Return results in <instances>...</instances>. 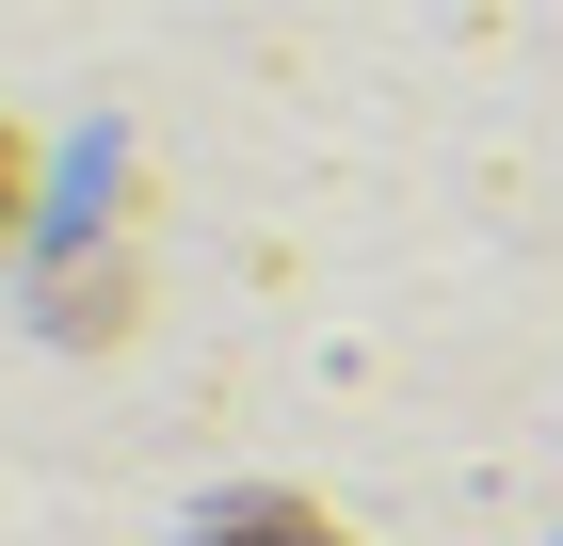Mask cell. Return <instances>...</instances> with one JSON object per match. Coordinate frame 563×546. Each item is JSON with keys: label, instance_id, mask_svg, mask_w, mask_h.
<instances>
[{"label": "cell", "instance_id": "obj_1", "mask_svg": "<svg viewBox=\"0 0 563 546\" xmlns=\"http://www.w3.org/2000/svg\"><path fill=\"white\" fill-rule=\"evenodd\" d=\"M210 546H339V531L290 514V499H242V514H210Z\"/></svg>", "mask_w": 563, "mask_h": 546}, {"label": "cell", "instance_id": "obj_2", "mask_svg": "<svg viewBox=\"0 0 563 546\" xmlns=\"http://www.w3.org/2000/svg\"><path fill=\"white\" fill-rule=\"evenodd\" d=\"M33 210V145H16V129H0V225Z\"/></svg>", "mask_w": 563, "mask_h": 546}]
</instances>
